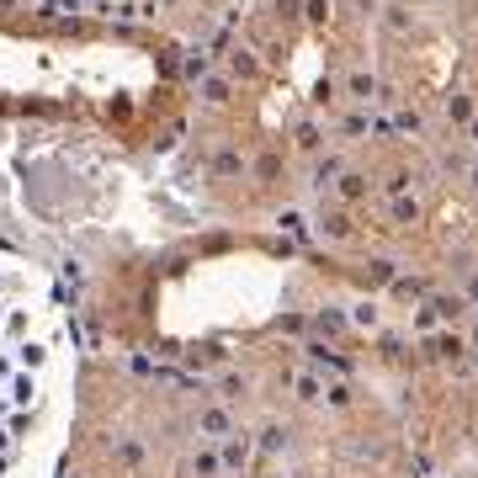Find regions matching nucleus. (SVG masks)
Segmentation results:
<instances>
[{
	"label": "nucleus",
	"mask_w": 478,
	"mask_h": 478,
	"mask_svg": "<svg viewBox=\"0 0 478 478\" xmlns=\"http://www.w3.org/2000/svg\"><path fill=\"white\" fill-rule=\"evenodd\" d=\"M75 415V335L54 282L0 244V478H54Z\"/></svg>",
	"instance_id": "f257e3e1"
}]
</instances>
